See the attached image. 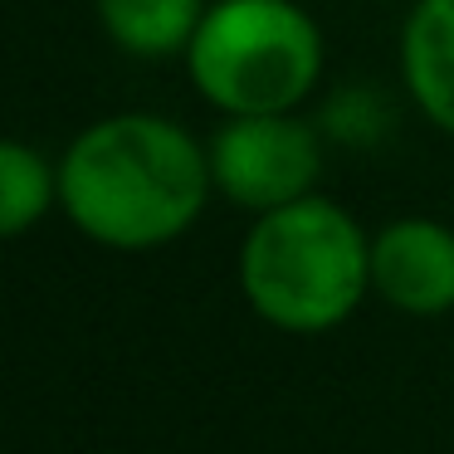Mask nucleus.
Wrapping results in <instances>:
<instances>
[{
  "mask_svg": "<svg viewBox=\"0 0 454 454\" xmlns=\"http://www.w3.org/2000/svg\"><path fill=\"white\" fill-rule=\"evenodd\" d=\"M210 186V152L157 113L93 122L59 161V210L79 235L122 254L181 239L200 220Z\"/></svg>",
  "mask_w": 454,
  "mask_h": 454,
  "instance_id": "obj_1",
  "label": "nucleus"
},
{
  "mask_svg": "<svg viewBox=\"0 0 454 454\" xmlns=\"http://www.w3.org/2000/svg\"><path fill=\"white\" fill-rule=\"evenodd\" d=\"M200 98L220 113H294L323 74V30L294 0H215L186 44Z\"/></svg>",
  "mask_w": 454,
  "mask_h": 454,
  "instance_id": "obj_3",
  "label": "nucleus"
},
{
  "mask_svg": "<svg viewBox=\"0 0 454 454\" xmlns=\"http://www.w3.org/2000/svg\"><path fill=\"white\" fill-rule=\"evenodd\" d=\"M317 171H323L317 132L294 113H239L210 142L215 191L254 215L313 196Z\"/></svg>",
  "mask_w": 454,
  "mask_h": 454,
  "instance_id": "obj_4",
  "label": "nucleus"
},
{
  "mask_svg": "<svg viewBox=\"0 0 454 454\" xmlns=\"http://www.w3.org/2000/svg\"><path fill=\"white\" fill-rule=\"evenodd\" d=\"M108 40L132 59H167L186 50L206 0H93Z\"/></svg>",
  "mask_w": 454,
  "mask_h": 454,
  "instance_id": "obj_7",
  "label": "nucleus"
},
{
  "mask_svg": "<svg viewBox=\"0 0 454 454\" xmlns=\"http://www.w3.org/2000/svg\"><path fill=\"white\" fill-rule=\"evenodd\" d=\"M372 294L395 313L440 317L454 308V230L440 220H391L372 239Z\"/></svg>",
  "mask_w": 454,
  "mask_h": 454,
  "instance_id": "obj_5",
  "label": "nucleus"
},
{
  "mask_svg": "<svg viewBox=\"0 0 454 454\" xmlns=\"http://www.w3.org/2000/svg\"><path fill=\"white\" fill-rule=\"evenodd\" d=\"M59 200V167L25 142L0 137V239L35 230Z\"/></svg>",
  "mask_w": 454,
  "mask_h": 454,
  "instance_id": "obj_8",
  "label": "nucleus"
},
{
  "mask_svg": "<svg viewBox=\"0 0 454 454\" xmlns=\"http://www.w3.org/2000/svg\"><path fill=\"white\" fill-rule=\"evenodd\" d=\"M239 288L278 333L342 327L372 288V239L327 196L264 210L239 245Z\"/></svg>",
  "mask_w": 454,
  "mask_h": 454,
  "instance_id": "obj_2",
  "label": "nucleus"
},
{
  "mask_svg": "<svg viewBox=\"0 0 454 454\" xmlns=\"http://www.w3.org/2000/svg\"><path fill=\"white\" fill-rule=\"evenodd\" d=\"M401 74L415 108L454 137V0H415L401 30Z\"/></svg>",
  "mask_w": 454,
  "mask_h": 454,
  "instance_id": "obj_6",
  "label": "nucleus"
}]
</instances>
